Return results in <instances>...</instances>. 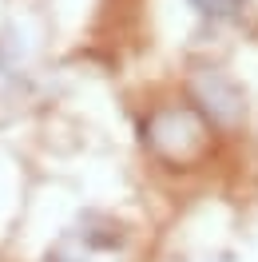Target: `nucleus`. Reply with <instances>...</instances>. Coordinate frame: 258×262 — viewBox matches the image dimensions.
<instances>
[{"instance_id": "1", "label": "nucleus", "mask_w": 258, "mask_h": 262, "mask_svg": "<svg viewBox=\"0 0 258 262\" xmlns=\"http://www.w3.org/2000/svg\"><path fill=\"white\" fill-rule=\"evenodd\" d=\"M191 99H195V112L214 127H239L242 115H246V99H242L239 83L226 80L214 68H203L191 76Z\"/></svg>"}, {"instance_id": "2", "label": "nucleus", "mask_w": 258, "mask_h": 262, "mask_svg": "<svg viewBox=\"0 0 258 262\" xmlns=\"http://www.w3.org/2000/svg\"><path fill=\"white\" fill-rule=\"evenodd\" d=\"M159 127V139H151L159 155H171V143H183V147H199V119L187 112H163L155 119Z\"/></svg>"}, {"instance_id": "3", "label": "nucleus", "mask_w": 258, "mask_h": 262, "mask_svg": "<svg viewBox=\"0 0 258 262\" xmlns=\"http://www.w3.org/2000/svg\"><path fill=\"white\" fill-rule=\"evenodd\" d=\"M195 12L203 20H239L242 16V8H246V0H187Z\"/></svg>"}]
</instances>
